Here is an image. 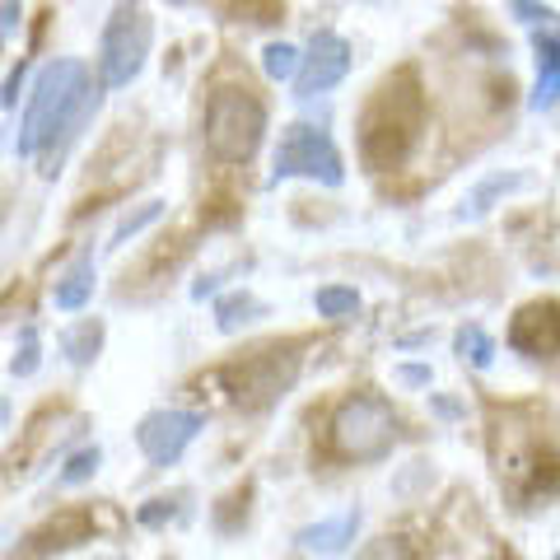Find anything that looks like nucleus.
Segmentation results:
<instances>
[{
  "mask_svg": "<svg viewBox=\"0 0 560 560\" xmlns=\"http://www.w3.org/2000/svg\"><path fill=\"white\" fill-rule=\"evenodd\" d=\"M98 463H103V448H98V444H94V448H80L75 458L66 463V471H61L57 481H61V486H80V481H90L94 471H98Z\"/></svg>",
  "mask_w": 560,
  "mask_h": 560,
  "instance_id": "obj_21",
  "label": "nucleus"
},
{
  "mask_svg": "<svg viewBox=\"0 0 560 560\" xmlns=\"http://www.w3.org/2000/svg\"><path fill=\"white\" fill-rule=\"evenodd\" d=\"M355 560H420V556H416L401 537H378V541H370V547H364Z\"/></svg>",
  "mask_w": 560,
  "mask_h": 560,
  "instance_id": "obj_23",
  "label": "nucleus"
},
{
  "mask_svg": "<svg viewBox=\"0 0 560 560\" xmlns=\"http://www.w3.org/2000/svg\"><path fill=\"white\" fill-rule=\"evenodd\" d=\"M533 47H537V84H533L528 108L533 113H551L556 108V94H560V43H556L551 28H537L533 33Z\"/></svg>",
  "mask_w": 560,
  "mask_h": 560,
  "instance_id": "obj_12",
  "label": "nucleus"
},
{
  "mask_svg": "<svg viewBox=\"0 0 560 560\" xmlns=\"http://www.w3.org/2000/svg\"><path fill=\"white\" fill-rule=\"evenodd\" d=\"M360 533V510H346L337 518H318V523H308V528H300V551L308 556H341L350 541H355Z\"/></svg>",
  "mask_w": 560,
  "mask_h": 560,
  "instance_id": "obj_11",
  "label": "nucleus"
},
{
  "mask_svg": "<svg viewBox=\"0 0 560 560\" xmlns=\"http://www.w3.org/2000/svg\"><path fill=\"white\" fill-rule=\"evenodd\" d=\"M94 253L84 248L75 261H70V267L57 276V285H51V304H57L61 313H80L84 304L94 300Z\"/></svg>",
  "mask_w": 560,
  "mask_h": 560,
  "instance_id": "obj_13",
  "label": "nucleus"
},
{
  "mask_svg": "<svg viewBox=\"0 0 560 560\" xmlns=\"http://www.w3.org/2000/svg\"><path fill=\"white\" fill-rule=\"evenodd\" d=\"M350 75V43L341 33H313V43L300 51V70H294V98H323Z\"/></svg>",
  "mask_w": 560,
  "mask_h": 560,
  "instance_id": "obj_9",
  "label": "nucleus"
},
{
  "mask_svg": "<svg viewBox=\"0 0 560 560\" xmlns=\"http://www.w3.org/2000/svg\"><path fill=\"white\" fill-rule=\"evenodd\" d=\"M271 178L285 183V178H308V183H323V187H341L346 183V160L323 127L313 121H290L280 131V145H276V160H271Z\"/></svg>",
  "mask_w": 560,
  "mask_h": 560,
  "instance_id": "obj_7",
  "label": "nucleus"
},
{
  "mask_svg": "<svg viewBox=\"0 0 560 560\" xmlns=\"http://www.w3.org/2000/svg\"><path fill=\"white\" fill-rule=\"evenodd\" d=\"M103 337H108L103 318H80L75 327L61 331V355L75 364V370H90V364L98 360V350H103Z\"/></svg>",
  "mask_w": 560,
  "mask_h": 560,
  "instance_id": "obj_14",
  "label": "nucleus"
},
{
  "mask_svg": "<svg viewBox=\"0 0 560 560\" xmlns=\"http://www.w3.org/2000/svg\"><path fill=\"white\" fill-rule=\"evenodd\" d=\"M234 14H243L248 24H276L285 14V0H234Z\"/></svg>",
  "mask_w": 560,
  "mask_h": 560,
  "instance_id": "obj_22",
  "label": "nucleus"
},
{
  "mask_svg": "<svg viewBox=\"0 0 560 560\" xmlns=\"http://www.w3.org/2000/svg\"><path fill=\"white\" fill-rule=\"evenodd\" d=\"M98 103H103V94H98V84L90 75V66L75 61V57L47 61L38 75H33L14 154H20V160H38L43 178H57L66 154L75 150V140L94 121Z\"/></svg>",
  "mask_w": 560,
  "mask_h": 560,
  "instance_id": "obj_1",
  "label": "nucleus"
},
{
  "mask_svg": "<svg viewBox=\"0 0 560 560\" xmlns=\"http://www.w3.org/2000/svg\"><path fill=\"white\" fill-rule=\"evenodd\" d=\"M453 346H458V355H463V360H471L477 370H490V360H495V341H490L477 323H467V327L458 331V341H453Z\"/></svg>",
  "mask_w": 560,
  "mask_h": 560,
  "instance_id": "obj_19",
  "label": "nucleus"
},
{
  "mask_svg": "<svg viewBox=\"0 0 560 560\" xmlns=\"http://www.w3.org/2000/svg\"><path fill=\"white\" fill-rule=\"evenodd\" d=\"M420 127H425V94L411 70L383 80L360 113V160L370 173H388L411 160Z\"/></svg>",
  "mask_w": 560,
  "mask_h": 560,
  "instance_id": "obj_2",
  "label": "nucleus"
},
{
  "mask_svg": "<svg viewBox=\"0 0 560 560\" xmlns=\"http://www.w3.org/2000/svg\"><path fill=\"white\" fill-rule=\"evenodd\" d=\"M201 430H206V416H201V411L160 407V411H150V416L136 425V448L145 453L150 467H173L191 444H197Z\"/></svg>",
  "mask_w": 560,
  "mask_h": 560,
  "instance_id": "obj_8",
  "label": "nucleus"
},
{
  "mask_svg": "<svg viewBox=\"0 0 560 560\" xmlns=\"http://www.w3.org/2000/svg\"><path fill=\"white\" fill-rule=\"evenodd\" d=\"M5 425H10V401L0 397V430H5Z\"/></svg>",
  "mask_w": 560,
  "mask_h": 560,
  "instance_id": "obj_27",
  "label": "nucleus"
},
{
  "mask_svg": "<svg viewBox=\"0 0 560 560\" xmlns=\"http://www.w3.org/2000/svg\"><path fill=\"white\" fill-rule=\"evenodd\" d=\"M397 378H401V383H411V388H425V383H430V370H425V364H401Z\"/></svg>",
  "mask_w": 560,
  "mask_h": 560,
  "instance_id": "obj_26",
  "label": "nucleus"
},
{
  "mask_svg": "<svg viewBox=\"0 0 560 560\" xmlns=\"http://www.w3.org/2000/svg\"><path fill=\"white\" fill-rule=\"evenodd\" d=\"M261 70H267V80H276V84L294 80V70H300V47L294 43H267L261 47Z\"/></svg>",
  "mask_w": 560,
  "mask_h": 560,
  "instance_id": "obj_18",
  "label": "nucleus"
},
{
  "mask_svg": "<svg viewBox=\"0 0 560 560\" xmlns=\"http://www.w3.org/2000/svg\"><path fill=\"white\" fill-rule=\"evenodd\" d=\"M201 140L215 164H248L267 140V103H261L248 84H220L206 98Z\"/></svg>",
  "mask_w": 560,
  "mask_h": 560,
  "instance_id": "obj_3",
  "label": "nucleus"
},
{
  "mask_svg": "<svg viewBox=\"0 0 560 560\" xmlns=\"http://www.w3.org/2000/svg\"><path fill=\"white\" fill-rule=\"evenodd\" d=\"M38 364H43L38 331L24 327V331H20V350H14V360H10V374H14V378H33V374H38Z\"/></svg>",
  "mask_w": 560,
  "mask_h": 560,
  "instance_id": "obj_20",
  "label": "nucleus"
},
{
  "mask_svg": "<svg viewBox=\"0 0 560 560\" xmlns=\"http://www.w3.org/2000/svg\"><path fill=\"white\" fill-rule=\"evenodd\" d=\"M510 346L528 360H551L556 355V300L523 304L510 323Z\"/></svg>",
  "mask_w": 560,
  "mask_h": 560,
  "instance_id": "obj_10",
  "label": "nucleus"
},
{
  "mask_svg": "<svg viewBox=\"0 0 560 560\" xmlns=\"http://www.w3.org/2000/svg\"><path fill=\"white\" fill-rule=\"evenodd\" d=\"M164 220V201H145V206H136V210H127V215L117 220V230H113V238H108V248H127L131 238H140L150 230V224H160Z\"/></svg>",
  "mask_w": 560,
  "mask_h": 560,
  "instance_id": "obj_17",
  "label": "nucleus"
},
{
  "mask_svg": "<svg viewBox=\"0 0 560 560\" xmlns=\"http://www.w3.org/2000/svg\"><path fill=\"white\" fill-rule=\"evenodd\" d=\"M267 304L257 300L253 290H230L224 300H215V327L220 331H238V327H253L257 318H267Z\"/></svg>",
  "mask_w": 560,
  "mask_h": 560,
  "instance_id": "obj_15",
  "label": "nucleus"
},
{
  "mask_svg": "<svg viewBox=\"0 0 560 560\" xmlns=\"http://www.w3.org/2000/svg\"><path fill=\"white\" fill-rule=\"evenodd\" d=\"M154 47V24L136 0H117L98 38V90H127L145 70Z\"/></svg>",
  "mask_w": 560,
  "mask_h": 560,
  "instance_id": "obj_4",
  "label": "nucleus"
},
{
  "mask_svg": "<svg viewBox=\"0 0 560 560\" xmlns=\"http://www.w3.org/2000/svg\"><path fill=\"white\" fill-rule=\"evenodd\" d=\"M20 24H24V5H20V0H0V38H10Z\"/></svg>",
  "mask_w": 560,
  "mask_h": 560,
  "instance_id": "obj_25",
  "label": "nucleus"
},
{
  "mask_svg": "<svg viewBox=\"0 0 560 560\" xmlns=\"http://www.w3.org/2000/svg\"><path fill=\"white\" fill-rule=\"evenodd\" d=\"M331 444L350 463H378L388 458L397 444V411L388 397L378 393H355L346 397L337 416H331Z\"/></svg>",
  "mask_w": 560,
  "mask_h": 560,
  "instance_id": "obj_5",
  "label": "nucleus"
},
{
  "mask_svg": "<svg viewBox=\"0 0 560 560\" xmlns=\"http://www.w3.org/2000/svg\"><path fill=\"white\" fill-rule=\"evenodd\" d=\"M510 5L518 10V20H523V24H541V28H547V24L556 20V14H551L547 5H537V0H510Z\"/></svg>",
  "mask_w": 560,
  "mask_h": 560,
  "instance_id": "obj_24",
  "label": "nucleus"
},
{
  "mask_svg": "<svg viewBox=\"0 0 560 560\" xmlns=\"http://www.w3.org/2000/svg\"><path fill=\"white\" fill-rule=\"evenodd\" d=\"M313 308H318V318H327V323H350V318H360V290L355 285H323L313 294Z\"/></svg>",
  "mask_w": 560,
  "mask_h": 560,
  "instance_id": "obj_16",
  "label": "nucleus"
},
{
  "mask_svg": "<svg viewBox=\"0 0 560 560\" xmlns=\"http://www.w3.org/2000/svg\"><path fill=\"white\" fill-rule=\"evenodd\" d=\"M224 378H230V393L243 411H267L294 388V378H300V341L261 346L253 355L234 360L230 370H224Z\"/></svg>",
  "mask_w": 560,
  "mask_h": 560,
  "instance_id": "obj_6",
  "label": "nucleus"
}]
</instances>
